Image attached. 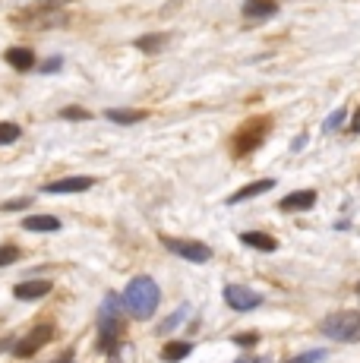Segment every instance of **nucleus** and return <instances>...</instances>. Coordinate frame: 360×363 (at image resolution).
<instances>
[{
  "label": "nucleus",
  "instance_id": "nucleus-1",
  "mask_svg": "<svg viewBox=\"0 0 360 363\" xmlns=\"http://www.w3.org/2000/svg\"><path fill=\"white\" fill-rule=\"evenodd\" d=\"M158 297H162L158 294V284L149 275H136V278H130L127 291H123V310L136 319H149L158 306Z\"/></svg>",
  "mask_w": 360,
  "mask_h": 363
},
{
  "label": "nucleus",
  "instance_id": "nucleus-2",
  "mask_svg": "<svg viewBox=\"0 0 360 363\" xmlns=\"http://www.w3.org/2000/svg\"><path fill=\"white\" fill-rule=\"evenodd\" d=\"M320 332L332 341H344V345H354L360 341V310H338L332 316H325L320 323Z\"/></svg>",
  "mask_w": 360,
  "mask_h": 363
},
{
  "label": "nucleus",
  "instance_id": "nucleus-3",
  "mask_svg": "<svg viewBox=\"0 0 360 363\" xmlns=\"http://www.w3.org/2000/svg\"><path fill=\"white\" fill-rule=\"evenodd\" d=\"M120 306H123V297L117 294H108L105 306H101V351L108 354H117V341H120V332H123Z\"/></svg>",
  "mask_w": 360,
  "mask_h": 363
},
{
  "label": "nucleus",
  "instance_id": "nucleus-4",
  "mask_svg": "<svg viewBox=\"0 0 360 363\" xmlns=\"http://www.w3.org/2000/svg\"><path fill=\"white\" fill-rule=\"evenodd\" d=\"M162 243L171 250L180 259H190V262H209L212 259V250L199 240H180V237H162Z\"/></svg>",
  "mask_w": 360,
  "mask_h": 363
},
{
  "label": "nucleus",
  "instance_id": "nucleus-5",
  "mask_svg": "<svg viewBox=\"0 0 360 363\" xmlns=\"http://www.w3.org/2000/svg\"><path fill=\"white\" fill-rule=\"evenodd\" d=\"M51 338H54V323H38L35 329L26 335V338H19V341H16L13 354H16V357H32V354L41 351V347H45Z\"/></svg>",
  "mask_w": 360,
  "mask_h": 363
},
{
  "label": "nucleus",
  "instance_id": "nucleus-6",
  "mask_svg": "<svg viewBox=\"0 0 360 363\" xmlns=\"http://www.w3.org/2000/svg\"><path fill=\"white\" fill-rule=\"evenodd\" d=\"M225 303L231 306V310H237V313H250V310H256V306L262 303V297L256 294L253 288H247V284H227L225 288Z\"/></svg>",
  "mask_w": 360,
  "mask_h": 363
},
{
  "label": "nucleus",
  "instance_id": "nucleus-7",
  "mask_svg": "<svg viewBox=\"0 0 360 363\" xmlns=\"http://www.w3.org/2000/svg\"><path fill=\"white\" fill-rule=\"evenodd\" d=\"M92 177H64L54 180V184H45V193H51V196H57V193H86L92 190Z\"/></svg>",
  "mask_w": 360,
  "mask_h": 363
},
{
  "label": "nucleus",
  "instance_id": "nucleus-8",
  "mask_svg": "<svg viewBox=\"0 0 360 363\" xmlns=\"http://www.w3.org/2000/svg\"><path fill=\"white\" fill-rule=\"evenodd\" d=\"M51 288H54V284L47 281V278H41V281H23V284H16V288H13V297L29 303V300L47 297V294H51Z\"/></svg>",
  "mask_w": 360,
  "mask_h": 363
},
{
  "label": "nucleus",
  "instance_id": "nucleus-9",
  "mask_svg": "<svg viewBox=\"0 0 360 363\" xmlns=\"http://www.w3.org/2000/svg\"><path fill=\"white\" fill-rule=\"evenodd\" d=\"M316 206V193L313 190H297L279 202V212H307Z\"/></svg>",
  "mask_w": 360,
  "mask_h": 363
},
{
  "label": "nucleus",
  "instance_id": "nucleus-10",
  "mask_svg": "<svg viewBox=\"0 0 360 363\" xmlns=\"http://www.w3.org/2000/svg\"><path fill=\"white\" fill-rule=\"evenodd\" d=\"M23 231L54 234V231H60V218H54V215H26V218H23Z\"/></svg>",
  "mask_w": 360,
  "mask_h": 363
},
{
  "label": "nucleus",
  "instance_id": "nucleus-11",
  "mask_svg": "<svg viewBox=\"0 0 360 363\" xmlns=\"http://www.w3.org/2000/svg\"><path fill=\"white\" fill-rule=\"evenodd\" d=\"M275 13H279V4H275V0H244V16L247 19L262 23V19H272Z\"/></svg>",
  "mask_w": 360,
  "mask_h": 363
},
{
  "label": "nucleus",
  "instance_id": "nucleus-12",
  "mask_svg": "<svg viewBox=\"0 0 360 363\" xmlns=\"http://www.w3.org/2000/svg\"><path fill=\"white\" fill-rule=\"evenodd\" d=\"M272 186H275V180H256V184H247V186H240L237 193H231L225 202H227V206H237V202H247V199L259 196V193H269Z\"/></svg>",
  "mask_w": 360,
  "mask_h": 363
},
{
  "label": "nucleus",
  "instance_id": "nucleus-13",
  "mask_svg": "<svg viewBox=\"0 0 360 363\" xmlns=\"http://www.w3.org/2000/svg\"><path fill=\"white\" fill-rule=\"evenodd\" d=\"M240 243L259 250V253H275V250H279V240H275L272 234H262V231H244L240 234Z\"/></svg>",
  "mask_w": 360,
  "mask_h": 363
},
{
  "label": "nucleus",
  "instance_id": "nucleus-14",
  "mask_svg": "<svg viewBox=\"0 0 360 363\" xmlns=\"http://www.w3.org/2000/svg\"><path fill=\"white\" fill-rule=\"evenodd\" d=\"M149 117V111H140V108H111L105 111V121H114L120 127H130V123H140Z\"/></svg>",
  "mask_w": 360,
  "mask_h": 363
},
{
  "label": "nucleus",
  "instance_id": "nucleus-15",
  "mask_svg": "<svg viewBox=\"0 0 360 363\" xmlns=\"http://www.w3.org/2000/svg\"><path fill=\"white\" fill-rule=\"evenodd\" d=\"M4 57H6V64L13 69H19V73H29V69L35 67V54H32L29 48H10Z\"/></svg>",
  "mask_w": 360,
  "mask_h": 363
},
{
  "label": "nucleus",
  "instance_id": "nucleus-16",
  "mask_svg": "<svg viewBox=\"0 0 360 363\" xmlns=\"http://www.w3.org/2000/svg\"><path fill=\"white\" fill-rule=\"evenodd\" d=\"M193 354V345L190 341H171L168 347L162 351V360L164 363H180V360H186Z\"/></svg>",
  "mask_w": 360,
  "mask_h": 363
},
{
  "label": "nucleus",
  "instance_id": "nucleus-17",
  "mask_svg": "<svg viewBox=\"0 0 360 363\" xmlns=\"http://www.w3.org/2000/svg\"><path fill=\"white\" fill-rule=\"evenodd\" d=\"M344 117H348V111H344V108L332 111V114L325 117V123H322V133H338L344 127Z\"/></svg>",
  "mask_w": 360,
  "mask_h": 363
},
{
  "label": "nucleus",
  "instance_id": "nucleus-18",
  "mask_svg": "<svg viewBox=\"0 0 360 363\" xmlns=\"http://www.w3.org/2000/svg\"><path fill=\"white\" fill-rule=\"evenodd\" d=\"M164 41H168L164 32L162 35H142V38H136V48H140V51H158Z\"/></svg>",
  "mask_w": 360,
  "mask_h": 363
},
{
  "label": "nucleus",
  "instance_id": "nucleus-19",
  "mask_svg": "<svg viewBox=\"0 0 360 363\" xmlns=\"http://www.w3.org/2000/svg\"><path fill=\"white\" fill-rule=\"evenodd\" d=\"M186 316H190V306H180V310H177V313H171V316H168V319H164V323H162V325H158V332H162V335H164V332L177 329V325H180V323H184V319H186Z\"/></svg>",
  "mask_w": 360,
  "mask_h": 363
},
{
  "label": "nucleus",
  "instance_id": "nucleus-20",
  "mask_svg": "<svg viewBox=\"0 0 360 363\" xmlns=\"http://www.w3.org/2000/svg\"><path fill=\"white\" fill-rule=\"evenodd\" d=\"M262 133H266V130H259V133H256V123H250V130H247V136H237V152L253 149V145L262 139Z\"/></svg>",
  "mask_w": 360,
  "mask_h": 363
},
{
  "label": "nucleus",
  "instance_id": "nucleus-21",
  "mask_svg": "<svg viewBox=\"0 0 360 363\" xmlns=\"http://www.w3.org/2000/svg\"><path fill=\"white\" fill-rule=\"evenodd\" d=\"M23 136V130H19V123H0V145H10V143H16V139Z\"/></svg>",
  "mask_w": 360,
  "mask_h": 363
},
{
  "label": "nucleus",
  "instance_id": "nucleus-22",
  "mask_svg": "<svg viewBox=\"0 0 360 363\" xmlns=\"http://www.w3.org/2000/svg\"><path fill=\"white\" fill-rule=\"evenodd\" d=\"M325 357H329L325 351H303V354H297V357H291L288 363H325Z\"/></svg>",
  "mask_w": 360,
  "mask_h": 363
},
{
  "label": "nucleus",
  "instance_id": "nucleus-23",
  "mask_svg": "<svg viewBox=\"0 0 360 363\" xmlns=\"http://www.w3.org/2000/svg\"><path fill=\"white\" fill-rule=\"evenodd\" d=\"M19 247H13V243H6V247H0V269L4 265H13V262H19Z\"/></svg>",
  "mask_w": 360,
  "mask_h": 363
},
{
  "label": "nucleus",
  "instance_id": "nucleus-24",
  "mask_svg": "<svg viewBox=\"0 0 360 363\" xmlns=\"http://www.w3.org/2000/svg\"><path fill=\"white\" fill-rule=\"evenodd\" d=\"M60 117H64V121H89L92 114H89L86 108H64L60 111Z\"/></svg>",
  "mask_w": 360,
  "mask_h": 363
},
{
  "label": "nucleus",
  "instance_id": "nucleus-25",
  "mask_svg": "<svg viewBox=\"0 0 360 363\" xmlns=\"http://www.w3.org/2000/svg\"><path fill=\"white\" fill-rule=\"evenodd\" d=\"M259 341V335L256 332H247V335H234V345H240V347H247V345H256Z\"/></svg>",
  "mask_w": 360,
  "mask_h": 363
},
{
  "label": "nucleus",
  "instance_id": "nucleus-26",
  "mask_svg": "<svg viewBox=\"0 0 360 363\" xmlns=\"http://www.w3.org/2000/svg\"><path fill=\"white\" fill-rule=\"evenodd\" d=\"M32 202V196H26V199H13V202H6V206H0V212H16V208H26Z\"/></svg>",
  "mask_w": 360,
  "mask_h": 363
},
{
  "label": "nucleus",
  "instance_id": "nucleus-27",
  "mask_svg": "<svg viewBox=\"0 0 360 363\" xmlns=\"http://www.w3.org/2000/svg\"><path fill=\"white\" fill-rule=\"evenodd\" d=\"M60 64H64V60H60V57H54V60H47V64H45V67H41V73H54V69H57Z\"/></svg>",
  "mask_w": 360,
  "mask_h": 363
},
{
  "label": "nucleus",
  "instance_id": "nucleus-28",
  "mask_svg": "<svg viewBox=\"0 0 360 363\" xmlns=\"http://www.w3.org/2000/svg\"><path fill=\"white\" fill-rule=\"evenodd\" d=\"M303 145H307V133H300V136H297V139H294V145H291V149H294V152H300V149H303Z\"/></svg>",
  "mask_w": 360,
  "mask_h": 363
},
{
  "label": "nucleus",
  "instance_id": "nucleus-29",
  "mask_svg": "<svg viewBox=\"0 0 360 363\" xmlns=\"http://www.w3.org/2000/svg\"><path fill=\"white\" fill-rule=\"evenodd\" d=\"M348 127H351V133H360V108L354 111V121H351Z\"/></svg>",
  "mask_w": 360,
  "mask_h": 363
},
{
  "label": "nucleus",
  "instance_id": "nucleus-30",
  "mask_svg": "<svg viewBox=\"0 0 360 363\" xmlns=\"http://www.w3.org/2000/svg\"><path fill=\"white\" fill-rule=\"evenodd\" d=\"M234 363H266V360H253V357H240V360H234Z\"/></svg>",
  "mask_w": 360,
  "mask_h": 363
},
{
  "label": "nucleus",
  "instance_id": "nucleus-31",
  "mask_svg": "<svg viewBox=\"0 0 360 363\" xmlns=\"http://www.w3.org/2000/svg\"><path fill=\"white\" fill-rule=\"evenodd\" d=\"M60 363H73V360H70V357H64V360H60Z\"/></svg>",
  "mask_w": 360,
  "mask_h": 363
},
{
  "label": "nucleus",
  "instance_id": "nucleus-32",
  "mask_svg": "<svg viewBox=\"0 0 360 363\" xmlns=\"http://www.w3.org/2000/svg\"><path fill=\"white\" fill-rule=\"evenodd\" d=\"M357 297H360V281H357Z\"/></svg>",
  "mask_w": 360,
  "mask_h": 363
}]
</instances>
